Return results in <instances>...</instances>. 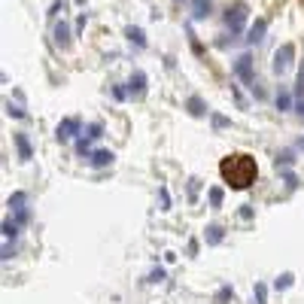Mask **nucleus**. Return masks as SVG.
Here are the masks:
<instances>
[{"label": "nucleus", "mask_w": 304, "mask_h": 304, "mask_svg": "<svg viewBox=\"0 0 304 304\" xmlns=\"http://www.w3.org/2000/svg\"><path fill=\"white\" fill-rule=\"evenodd\" d=\"M219 176L231 189H250L258 176V164H256L253 155H246V152H231L219 161Z\"/></svg>", "instance_id": "nucleus-1"}, {"label": "nucleus", "mask_w": 304, "mask_h": 304, "mask_svg": "<svg viewBox=\"0 0 304 304\" xmlns=\"http://www.w3.org/2000/svg\"><path fill=\"white\" fill-rule=\"evenodd\" d=\"M6 204H9V210H13V216H16L18 225H28L31 222V207H28V195L25 192H13Z\"/></svg>", "instance_id": "nucleus-2"}, {"label": "nucleus", "mask_w": 304, "mask_h": 304, "mask_svg": "<svg viewBox=\"0 0 304 304\" xmlns=\"http://www.w3.org/2000/svg\"><path fill=\"white\" fill-rule=\"evenodd\" d=\"M80 128H82L80 119H64V122H58V128H55V137H58L61 143H67V140H73L76 134H80Z\"/></svg>", "instance_id": "nucleus-3"}, {"label": "nucleus", "mask_w": 304, "mask_h": 304, "mask_svg": "<svg viewBox=\"0 0 304 304\" xmlns=\"http://www.w3.org/2000/svg\"><path fill=\"white\" fill-rule=\"evenodd\" d=\"M85 161L92 164V167H110L112 161H116V155H112L110 149H92L85 155Z\"/></svg>", "instance_id": "nucleus-4"}, {"label": "nucleus", "mask_w": 304, "mask_h": 304, "mask_svg": "<svg viewBox=\"0 0 304 304\" xmlns=\"http://www.w3.org/2000/svg\"><path fill=\"white\" fill-rule=\"evenodd\" d=\"M13 140H16V146H18V159H21V161H31V159H33V152H31V140L25 137V134H16Z\"/></svg>", "instance_id": "nucleus-5"}, {"label": "nucleus", "mask_w": 304, "mask_h": 304, "mask_svg": "<svg viewBox=\"0 0 304 304\" xmlns=\"http://www.w3.org/2000/svg\"><path fill=\"white\" fill-rule=\"evenodd\" d=\"M289 58H292V46H283V52H277V58H274V70L283 73L289 67Z\"/></svg>", "instance_id": "nucleus-6"}, {"label": "nucleus", "mask_w": 304, "mask_h": 304, "mask_svg": "<svg viewBox=\"0 0 304 304\" xmlns=\"http://www.w3.org/2000/svg\"><path fill=\"white\" fill-rule=\"evenodd\" d=\"M204 240H207L210 246L222 243V228H219V225H207V228H204Z\"/></svg>", "instance_id": "nucleus-7"}, {"label": "nucleus", "mask_w": 304, "mask_h": 304, "mask_svg": "<svg viewBox=\"0 0 304 304\" xmlns=\"http://www.w3.org/2000/svg\"><path fill=\"white\" fill-rule=\"evenodd\" d=\"M240 21H243V6L228 9V25H231V28H240Z\"/></svg>", "instance_id": "nucleus-8"}, {"label": "nucleus", "mask_w": 304, "mask_h": 304, "mask_svg": "<svg viewBox=\"0 0 304 304\" xmlns=\"http://www.w3.org/2000/svg\"><path fill=\"white\" fill-rule=\"evenodd\" d=\"M207 198H210V204H213V207H222V198H225V195H222V189H219V186H213L210 192H207Z\"/></svg>", "instance_id": "nucleus-9"}, {"label": "nucleus", "mask_w": 304, "mask_h": 304, "mask_svg": "<svg viewBox=\"0 0 304 304\" xmlns=\"http://www.w3.org/2000/svg\"><path fill=\"white\" fill-rule=\"evenodd\" d=\"M292 280H295L292 274H280V277L274 280V289H277V292H280V289H289V286H292Z\"/></svg>", "instance_id": "nucleus-10"}, {"label": "nucleus", "mask_w": 304, "mask_h": 304, "mask_svg": "<svg viewBox=\"0 0 304 304\" xmlns=\"http://www.w3.org/2000/svg\"><path fill=\"white\" fill-rule=\"evenodd\" d=\"M238 73L243 76V80H246V82H250V80H253V76H250V58H240V61H238Z\"/></svg>", "instance_id": "nucleus-11"}, {"label": "nucleus", "mask_w": 304, "mask_h": 304, "mask_svg": "<svg viewBox=\"0 0 304 304\" xmlns=\"http://www.w3.org/2000/svg\"><path fill=\"white\" fill-rule=\"evenodd\" d=\"M143 85H146L143 73H137V76H134V80H131V92H134V95H143Z\"/></svg>", "instance_id": "nucleus-12"}, {"label": "nucleus", "mask_w": 304, "mask_h": 304, "mask_svg": "<svg viewBox=\"0 0 304 304\" xmlns=\"http://www.w3.org/2000/svg\"><path fill=\"white\" fill-rule=\"evenodd\" d=\"M189 112H192V116H204V104H201L198 97H192L189 100Z\"/></svg>", "instance_id": "nucleus-13"}, {"label": "nucleus", "mask_w": 304, "mask_h": 304, "mask_svg": "<svg viewBox=\"0 0 304 304\" xmlns=\"http://www.w3.org/2000/svg\"><path fill=\"white\" fill-rule=\"evenodd\" d=\"M265 298H268V289L262 283H256V304H265Z\"/></svg>", "instance_id": "nucleus-14"}, {"label": "nucleus", "mask_w": 304, "mask_h": 304, "mask_svg": "<svg viewBox=\"0 0 304 304\" xmlns=\"http://www.w3.org/2000/svg\"><path fill=\"white\" fill-rule=\"evenodd\" d=\"M277 107H280V110H289V95H286V92L277 95Z\"/></svg>", "instance_id": "nucleus-15"}, {"label": "nucleus", "mask_w": 304, "mask_h": 304, "mask_svg": "<svg viewBox=\"0 0 304 304\" xmlns=\"http://www.w3.org/2000/svg\"><path fill=\"white\" fill-rule=\"evenodd\" d=\"M161 280H164V271H161V268H155V271L149 274V283H161Z\"/></svg>", "instance_id": "nucleus-16"}, {"label": "nucleus", "mask_w": 304, "mask_h": 304, "mask_svg": "<svg viewBox=\"0 0 304 304\" xmlns=\"http://www.w3.org/2000/svg\"><path fill=\"white\" fill-rule=\"evenodd\" d=\"M161 210H171V195H167V189H161Z\"/></svg>", "instance_id": "nucleus-17"}, {"label": "nucleus", "mask_w": 304, "mask_h": 304, "mask_svg": "<svg viewBox=\"0 0 304 304\" xmlns=\"http://www.w3.org/2000/svg\"><path fill=\"white\" fill-rule=\"evenodd\" d=\"M6 112H9V116H16V119H21V116H25V112H21L18 107H13V104H6Z\"/></svg>", "instance_id": "nucleus-18"}, {"label": "nucleus", "mask_w": 304, "mask_h": 304, "mask_svg": "<svg viewBox=\"0 0 304 304\" xmlns=\"http://www.w3.org/2000/svg\"><path fill=\"white\" fill-rule=\"evenodd\" d=\"M298 95H304V67H301V73H298Z\"/></svg>", "instance_id": "nucleus-19"}, {"label": "nucleus", "mask_w": 304, "mask_h": 304, "mask_svg": "<svg viewBox=\"0 0 304 304\" xmlns=\"http://www.w3.org/2000/svg\"><path fill=\"white\" fill-rule=\"evenodd\" d=\"M213 125H216V128H225V125H228V119H222V116H216V119H213Z\"/></svg>", "instance_id": "nucleus-20"}, {"label": "nucleus", "mask_w": 304, "mask_h": 304, "mask_svg": "<svg viewBox=\"0 0 304 304\" xmlns=\"http://www.w3.org/2000/svg\"><path fill=\"white\" fill-rule=\"evenodd\" d=\"M298 149H304V137H301V140H298Z\"/></svg>", "instance_id": "nucleus-21"}, {"label": "nucleus", "mask_w": 304, "mask_h": 304, "mask_svg": "<svg viewBox=\"0 0 304 304\" xmlns=\"http://www.w3.org/2000/svg\"><path fill=\"white\" fill-rule=\"evenodd\" d=\"M298 112H301V116H304V104H298Z\"/></svg>", "instance_id": "nucleus-22"}]
</instances>
